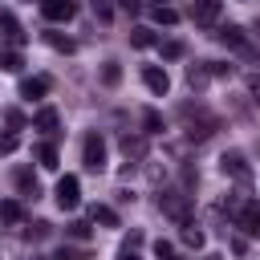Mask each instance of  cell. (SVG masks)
<instances>
[{
  "label": "cell",
  "instance_id": "74e56055",
  "mask_svg": "<svg viewBox=\"0 0 260 260\" xmlns=\"http://www.w3.org/2000/svg\"><path fill=\"white\" fill-rule=\"evenodd\" d=\"M232 252H236V256H244V252H248V244H244V236H236V240H232Z\"/></svg>",
  "mask_w": 260,
  "mask_h": 260
},
{
  "label": "cell",
  "instance_id": "836d02e7",
  "mask_svg": "<svg viewBox=\"0 0 260 260\" xmlns=\"http://www.w3.org/2000/svg\"><path fill=\"white\" fill-rule=\"evenodd\" d=\"M4 118H8V126H12V130H20V126H24V114H20V110H4Z\"/></svg>",
  "mask_w": 260,
  "mask_h": 260
},
{
  "label": "cell",
  "instance_id": "83f0119b",
  "mask_svg": "<svg viewBox=\"0 0 260 260\" xmlns=\"http://www.w3.org/2000/svg\"><path fill=\"white\" fill-rule=\"evenodd\" d=\"M154 24H179V8H171V4L154 8Z\"/></svg>",
  "mask_w": 260,
  "mask_h": 260
},
{
  "label": "cell",
  "instance_id": "ba28073f",
  "mask_svg": "<svg viewBox=\"0 0 260 260\" xmlns=\"http://www.w3.org/2000/svg\"><path fill=\"white\" fill-rule=\"evenodd\" d=\"M41 16L49 24H65L77 16V0H41Z\"/></svg>",
  "mask_w": 260,
  "mask_h": 260
},
{
  "label": "cell",
  "instance_id": "4dcf8cb0",
  "mask_svg": "<svg viewBox=\"0 0 260 260\" xmlns=\"http://www.w3.org/2000/svg\"><path fill=\"white\" fill-rule=\"evenodd\" d=\"M207 73H211V77H232V65H223V61H207Z\"/></svg>",
  "mask_w": 260,
  "mask_h": 260
},
{
  "label": "cell",
  "instance_id": "4fadbf2b",
  "mask_svg": "<svg viewBox=\"0 0 260 260\" xmlns=\"http://www.w3.org/2000/svg\"><path fill=\"white\" fill-rule=\"evenodd\" d=\"M32 126H37L41 134H57V126H61V118H57V110H53V106H41V110L32 114Z\"/></svg>",
  "mask_w": 260,
  "mask_h": 260
},
{
  "label": "cell",
  "instance_id": "484cf974",
  "mask_svg": "<svg viewBox=\"0 0 260 260\" xmlns=\"http://www.w3.org/2000/svg\"><path fill=\"white\" fill-rule=\"evenodd\" d=\"M65 236L77 240V244H85V240H89V223H85V219H73V223H65Z\"/></svg>",
  "mask_w": 260,
  "mask_h": 260
},
{
  "label": "cell",
  "instance_id": "ee69618b",
  "mask_svg": "<svg viewBox=\"0 0 260 260\" xmlns=\"http://www.w3.org/2000/svg\"><path fill=\"white\" fill-rule=\"evenodd\" d=\"M171 260H183V256H171Z\"/></svg>",
  "mask_w": 260,
  "mask_h": 260
},
{
  "label": "cell",
  "instance_id": "ac0fdd59",
  "mask_svg": "<svg viewBox=\"0 0 260 260\" xmlns=\"http://www.w3.org/2000/svg\"><path fill=\"white\" fill-rule=\"evenodd\" d=\"M130 45L134 49H150V45H158V37H154V28L138 24V28H130Z\"/></svg>",
  "mask_w": 260,
  "mask_h": 260
},
{
  "label": "cell",
  "instance_id": "f35d334b",
  "mask_svg": "<svg viewBox=\"0 0 260 260\" xmlns=\"http://www.w3.org/2000/svg\"><path fill=\"white\" fill-rule=\"evenodd\" d=\"M118 8H126V12H138L142 4H138V0H118Z\"/></svg>",
  "mask_w": 260,
  "mask_h": 260
},
{
  "label": "cell",
  "instance_id": "ab89813d",
  "mask_svg": "<svg viewBox=\"0 0 260 260\" xmlns=\"http://www.w3.org/2000/svg\"><path fill=\"white\" fill-rule=\"evenodd\" d=\"M150 4H154V8H162V4H171V0H150Z\"/></svg>",
  "mask_w": 260,
  "mask_h": 260
},
{
  "label": "cell",
  "instance_id": "603a6c76",
  "mask_svg": "<svg viewBox=\"0 0 260 260\" xmlns=\"http://www.w3.org/2000/svg\"><path fill=\"white\" fill-rule=\"evenodd\" d=\"M142 126H146V134H162V130H167L162 114H158V110H150V106L142 110Z\"/></svg>",
  "mask_w": 260,
  "mask_h": 260
},
{
  "label": "cell",
  "instance_id": "1f68e13d",
  "mask_svg": "<svg viewBox=\"0 0 260 260\" xmlns=\"http://www.w3.org/2000/svg\"><path fill=\"white\" fill-rule=\"evenodd\" d=\"M53 260H89V252H77V248H61Z\"/></svg>",
  "mask_w": 260,
  "mask_h": 260
},
{
  "label": "cell",
  "instance_id": "44dd1931",
  "mask_svg": "<svg viewBox=\"0 0 260 260\" xmlns=\"http://www.w3.org/2000/svg\"><path fill=\"white\" fill-rule=\"evenodd\" d=\"M45 41H49L57 53H73V49H77V41H73V37H65V32H57V28H49V32H45Z\"/></svg>",
  "mask_w": 260,
  "mask_h": 260
},
{
  "label": "cell",
  "instance_id": "b9f144b4",
  "mask_svg": "<svg viewBox=\"0 0 260 260\" xmlns=\"http://www.w3.org/2000/svg\"><path fill=\"white\" fill-rule=\"evenodd\" d=\"M252 28H256V37H260V16H256V24H252Z\"/></svg>",
  "mask_w": 260,
  "mask_h": 260
},
{
  "label": "cell",
  "instance_id": "9c48e42d",
  "mask_svg": "<svg viewBox=\"0 0 260 260\" xmlns=\"http://www.w3.org/2000/svg\"><path fill=\"white\" fill-rule=\"evenodd\" d=\"M142 81H146V89H150V93H158V98L171 89V77H167V69H162V65H142Z\"/></svg>",
  "mask_w": 260,
  "mask_h": 260
},
{
  "label": "cell",
  "instance_id": "4316f807",
  "mask_svg": "<svg viewBox=\"0 0 260 260\" xmlns=\"http://www.w3.org/2000/svg\"><path fill=\"white\" fill-rule=\"evenodd\" d=\"M158 49H162V61H179V57L187 53V45H183V41H162Z\"/></svg>",
  "mask_w": 260,
  "mask_h": 260
},
{
  "label": "cell",
  "instance_id": "60d3db41",
  "mask_svg": "<svg viewBox=\"0 0 260 260\" xmlns=\"http://www.w3.org/2000/svg\"><path fill=\"white\" fill-rule=\"evenodd\" d=\"M122 260H138V256H134V252H122Z\"/></svg>",
  "mask_w": 260,
  "mask_h": 260
},
{
  "label": "cell",
  "instance_id": "e0dca14e",
  "mask_svg": "<svg viewBox=\"0 0 260 260\" xmlns=\"http://www.w3.org/2000/svg\"><path fill=\"white\" fill-rule=\"evenodd\" d=\"M20 69H24L20 49H0V73H20Z\"/></svg>",
  "mask_w": 260,
  "mask_h": 260
},
{
  "label": "cell",
  "instance_id": "d6986e66",
  "mask_svg": "<svg viewBox=\"0 0 260 260\" xmlns=\"http://www.w3.org/2000/svg\"><path fill=\"white\" fill-rule=\"evenodd\" d=\"M211 81V73H207V61H199V65H187V85L191 89H203Z\"/></svg>",
  "mask_w": 260,
  "mask_h": 260
},
{
  "label": "cell",
  "instance_id": "cb8c5ba5",
  "mask_svg": "<svg viewBox=\"0 0 260 260\" xmlns=\"http://www.w3.org/2000/svg\"><path fill=\"white\" fill-rule=\"evenodd\" d=\"M179 236H183V244H187V248H203V240H207V236H203V232H199L191 219L183 223V232H179Z\"/></svg>",
  "mask_w": 260,
  "mask_h": 260
},
{
  "label": "cell",
  "instance_id": "52a82bcc",
  "mask_svg": "<svg viewBox=\"0 0 260 260\" xmlns=\"http://www.w3.org/2000/svg\"><path fill=\"white\" fill-rule=\"evenodd\" d=\"M232 223H236L244 236H256V240H260V203H256V199H244V207L236 211Z\"/></svg>",
  "mask_w": 260,
  "mask_h": 260
},
{
  "label": "cell",
  "instance_id": "f1b7e54d",
  "mask_svg": "<svg viewBox=\"0 0 260 260\" xmlns=\"http://www.w3.org/2000/svg\"><path fill=\"white\" fill-rule=\"evenodd\" d=\"M102 81H106V85H118V81H122V65H118V61H106V65H102Z\"/></svg>",
  "mask_w": 260,
  "mask_h": 260
},
{
  "label": "cell",
  "instance_id": "8992f818",
  "mask_svg": "<svg viewBox=\"0 0 260 260\" xmlns=\"http://www.w3.org/2000/svg\"><path fill=\"white\" fill-rule=\"evenodd\" d=\"M0 37L8 41V49H20V45L28 41V32L20 28V20H16L12 8H0Z\"/></svg>",
  "mask_w": 260,
  "mask_h": 260
},
{
  "label": "cell",
  "instance_id": "7c38bea8",
  "mask_svg": "<svg viewBox=\"0 0 260 260\" xmlns=\"http://www.w3.org/2000/svg\"><path fill=\"white\" fill-rule=\"evenodd\" d=\"M219 41H223V45H232V49H240V53H252L248 32H244L240 24H223V28H219Z\"/></svg>",
  "mask_w": 260,
  "mask_h": 260
},
{
  "label": "cell",
  "instance_id": "9a60e30c",
  "mask_svg": "<svg viewBox=\"0 0 260 260\" xmlns=\"http://www.w3.org/2000/svg\"><path fill=\"white\" fill-rule=\"evenodd\" d=\"M12 183L20 187V195H32V199H37V191H41V187H37V175H32L28 167H16V171H12Z\"/></svg>",
  "mask_w": 260,
  "mask_h": 260
},
{
  "label": "cell",
  "instance_id": "8d00e7d4",
  "mask_svg": "<svg viewBox=\"0 0 260 260\" xmlns=\"http://www.w3.org/2000/svg\"><path fill=\"white\" fill-rule=\"evenodd\" d=\"M248 98L260 106V73H256V77H248Z\"/></svg>",
  "mask_w": 260,
  "mask_h": 260
},
{
  "label": "cell",
  "instance_id": "2e32d148",
  "mask_svg": "<svg viewBox=\"0 0 260 260\" xmlns=\"http://www.w3.org/2000/svg\"><path fill=\"white\" fill-rule=\"evenodd\" d=\"M89 219L102 223V228H118V211H114L110 203H93V207H89Z\"/></svg>",
  "mask_w": 260,
  "mask_h": 260
},
{
  "label": "cell",
  "instance_id": "30bf717a",
  "mask_svg": "<svg viewBox=\"0 0 260 260\" xmlns=\"http://www.w3.org/2000/svg\"><path fill=\"white\" fill-rule=\"evenodd\" d=\"M191 20L195 24H215L219 20V0H191Z\"/></svg>",
  "mask_w": 260,
  "mask_h": 260
},
{
  "label": "cell",
  "instance_id": "7bdbcfd3",
  "mask_svg": "<svg viewBox=\"0 0 260 260\" xmlns=\"http://www.w3.org/2000/svg\"><path fill=\"white\" fill-rule=\"evenodd\" d=\"M203 260H219V256H203Z\"/></svg>",
  "mask_w": 260,
  "mask_h": 260
},
{
  "label": "cell",
  "instance_id": "d6a6232c",
  "mask_svg": "<svg viewBox=\"0 0 260 260\" xmlns=\"http://www.w3.org/2000/svg\"><path fill=\"white\" fill-rule=\"evenodd\" d=\"M138 244H142V232H138V228H134V232H130V236H126V240H122V252H134V248H138Z\"/></svg>",
  "mask_w": 260,
  "mask_h": 260
},
{
  "label": "cell",
  "instance_id": "3957f363",
  "mask_svg": "<svg viewBox=\"0 0 260 260\" xmlns=\"http://www.w3.org/2000/svg\"><path fill=\"white\" fill-rule=\"evenodd\" d=\"M81 162H85V171H106V138L98 130H89L81 138Z\"/></svg>",
  "mask_w": 260,
  "mask_h": 260
},
{
  "label": "cell",
  "instance_id": "8fae6325",
  "mask_svg": "<svg viewBox=\"0 0 260 260\" xmlns=\"http://www.w3.org/2000/svg\"><path fill=\"white\" fill-rule=\"evenodd\" d=\"M122 154L130 162H146V134H122Z\"/></svg>",
  "mask_w": 260,
  "mask_h": 260
},
{
  "label": "cell",
  "instance_id": "7a4b0ae2",
  "mask_svg": "<svg viewBox=\"0 0 260 260\" xmlns=\"http://www.w3.org/2000/svg\"><path fill=\"white\" fill-rule=\"evenodd\" d=\"M158 211L171 215L175 223H187L191 219V195L179 187H167V191H158Z\"/></svg>",
  "mask_w": 260,
  "mask_h": 260
},
{
  "label": "cell",
  "instance_id": "d4e9b609",
  "mask_svg": "<svg viewBox=\"0 0 260 260\" xmlns=\"http://www.w3.org/2000/svg\"><path fill=\"white\" fill-rule=\"evenodd\" d=\"M89 12H93L102 24H110V20H114V0H89Z\"/></svg>",
  "mask_w": 260,
  "mask_h": 260
},
{
  "label": "cell",
  "instance_id": "6da1fadb",
  "mask_svg": "<svg viewBox=\"0 0 260 260\" xmlns=\"http://www.w3.org/2000/svg\"><path fill=\"white\" fill-rule=\"evenodd\" d=\"M179 118H183V134H187L191 142H203V138H211V134L219 130V118L207 114L203 106H183Z\"/></svg>",
  "mask_w": 260,
  "mask_h": 260
},
{
  "label": "cell",
  "instance_id": "e575fe53",
  "mask_svg": "<svg viewBox=\"0 0 260 260\" xmlns=\"http://www.w3.org/2000/svg\"><path fill=\"white\" fill-rule=\"evenodd\" d=\"M28 236H32V240H45V236H49V223H45V219H37V223L28 228Z\"/></svg>",
  "mask_w": 260,
  "mask_h": 260
},
{
  "label": "cell",
  "instance_id": "f6af8a7d",
  "mask_svg": "<svg viewBox=\"0 0 260 260\" xmlns=\"http://www.w3.org/2000/svg\"><path fill=\"white\" fill-rule=\"evenodd\" d=\"M32 260H45V256H32Z\"/></svg>",
  "mask_w": 260,
  "mask_h": 260
},
{
  "label": "cell",
  "instance_id": "ffe728a7",
  "mask_svg": "<svg viewBox=\"0 0 260 260\" xmlns=\"http://www.w3.org/2000/svg\"><path fill=\"white\" fill-rule=\"evenodd\" d=\"M32 154H37V162H41L45 171H57V146H53V142H37Z\"/></svg>",
  "mask_w": 260,
  "mask_h": 260
},
{
  "label": "cell",
  "instance_id": "277c9868",
  "mask_svg": "<svg viewBox=\"0 0 260 260\" xmlns=\"http://www.w3.org/2000/svg\"><path fill=\"white\" fill-rule=\"evenodd\" d=\"M219 171H223L228 179H236V183H252V167H248L244 150H228V154L219 158Z\"/></svg>",
  "mask_w": 260,
  "mask_h": 260
},
{
  "label": "cell",
  "instance_id": "d590c367",
  "mask_svg": "<svg viewBox=\"0 0 260 260\" xmlns=\"http://www.w3.org/2000/svg\"><path fill=\"white\" fill-rule=\"evenodd\" d=\"M154 256H158V260H171L175 252H171V244H167V240H154Z\"/></svg>",
  "mask_w": 260,
  "mask_h": 260
},
{
  "label": "cell",
  "instance_id": "f546056e",
  "mask_svg": "<svg viewBox=\"0 0 260 260\" xmlns=\"http://www.w3.org/2000/svg\"><path fill=\"white\" fill-rule=\"evenodd\" d=\"M16 146H20V134H16V130H8V134H0V154H12Z\"/></svg>",
  "mask_w": 260,
  "mask_h": 260
},
{
  "label": "cell",
  "instance_id": "7402d4cb",
  "mask_svg": "<svg viewBox=\"0 0 260 260\" xmlns=\"http://www.w3.org/2000/svg\"><path fill=\"white\" fill-rule=\"evenodd\" d=\"M0 219H4V223H12V228H16V223H20V219H24V207H20V203H16V199H4V203H0Z\"/></svg>",
  "mask_w": 260,
  "mask_h": 260
},
{
  "label": "cell",
  "instance_id": "5bb4252c",
  "mask_svg": "<svg viewBox=\"0 0 260 260\" xmlns=\"http://www.w3.org/2000/svg\"><path fill=\"white\" fill-rule=\"evenodd\" d=\"M49 93V77H24L20 81V98L24 102H37V98H45Z\"/></svg>",
  "mask_w": 260,
  "mask_h": 260
},
{
  "label": "cell",
  "instance_id": "5b68a950",
  "mask_svg": "<svg viewBox=\"0 0 260 260\" xmlns=\"http://www.w3.org/2000/svg\"><path fill=\"white\" fill-rule=\"evenodd\" d=\"M77 203H81V179H77V175H61V179H57V207L73 211Z\"/></svg>",
  "mask_w": 260,
  "mask_h": 260
}]
</instances>
